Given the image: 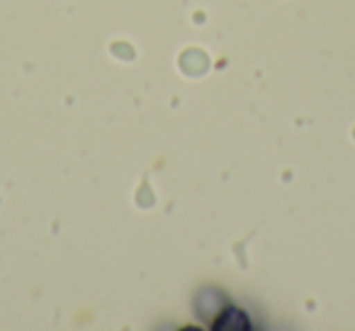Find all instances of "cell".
I'll list each match as a JSON object with an SVG mask.
<instances>
[{
    "label": "cell",
    "mask_w": 355,
    "mask_h": 331,
    "mask_svg": "<svg viewBox=\"0 0 355 331\" xmlns=\"http://www.w3.org/2000/svg\"><path fill=\"white\" fill-rule=\"evenodd\" d=\"M214 331H248L251 329V319L243 309L234 305H227L212 321Z\"/></svg>",
    "instance_id": "1"
}]
</instances>
